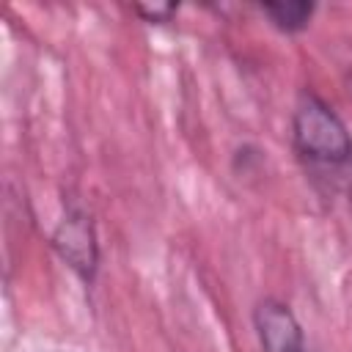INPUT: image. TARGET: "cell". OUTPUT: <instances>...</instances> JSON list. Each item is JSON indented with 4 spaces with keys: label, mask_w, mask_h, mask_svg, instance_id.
I'll list each match as a JSON object with an SVG mask.
<instances>
[{
    "label": "cell",
    "mask_w": 352,
    "mask_h": 352,
    "mask_svg": "<svg viewBox=\"0 0 352 352\" xmlns=\"http://www.w3.org/2000/svg\"><path fill=\"white\" fill-rule=\"evenodd\" d=\"M292 138L297 154L314 168L352 165V135L338 113L311 91H302L292 113Z\"/></svg>",
    "instance_id": "6da1fadb"
},
{
    "label": "cell",
    "mask_w": 352,
    "mask_h": 352,
    "mask_svg": "<svg viewBox=\"0 0 352 352\" xmlns=\"http://www.w3.org/2000/svg\"><path fill=\"white\" fill-rule=\"evenodd\" d=\"M52 245L60 253V258L82 278L91 280L96 272V261H99V248H96V234H94V223L88 217V212L82 209H66L63 220L58 223L55 234H52Z\"/></svg>",
    "instance_id": "7a4b0ae2"
},
{
    "label": "cell",
    "mask_w": 352,
    "mask_h": 352,
    "mask_svg": "<svg viewBox=\"0 0 352 352\" xmlns=\"http://www.w3.org/2000/svg\"><path fill=\"white\" fill-rule=\"evenodd\" d=\"M261 352H311L292 308L280 300H261L253 311Z\"/></svg>",
    "instance_id": "3957f363"
},
{
    "label": "cell",
    "mask_w": 352,
    "mask_h": 352,
    "mask_svg": "<svg viewBox=\"0 0 352 352\" xmlns=\"http://www.w3.org/2000/svg\"><path fill=\"white\" fill-rule=\"evenodd\" d=\"M261 11L270 16V22L278 30L297 33V30H302L311 22L316 6L305 3V0H286V3H261Z\"/></svg>",
    "instance_id": "277c9868"
},
{
    "label": "cell",
    "mask_w": 352,
    "mask_h": 352,
    "mask_svg": "<svg viewBox=\"0 0 352 352\" xmlns=\"http://www.w3.org/2000/svg\"><path fill=\"white\" fill-rule=\"evenodd\" d=\"M176 6H135V14H140L146 22H168L173 16Z\"/></svg>",
    "instance_id": "5b68a950"
}]
</instances>
